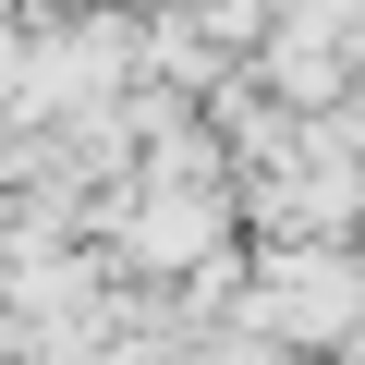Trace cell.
<instances>
[{"label":"cell","mask_w":365,"mask_h":365,"mask_svg":"<svg viewBox=\"0 0 365 365\" xmlns=\"http://www.w3.org/2000/svg\"><path fill=\"white\" fill-rule=\"evenodd\" d=\"M244 317L292 353H341L365 329V244L353 232H292V244H256V280H244Z\"/></svg>","instance_id":"obj_1"},{"label":"cell","mask_w":365,"mask_h":365,"mask_svg":"<svg viewBox=\"0 0 365 365\" xmlns=\"http://www.w3.org/2000/svg\"><path fill=\"white\" fill-rule=\"evenodd\" d=\"M182 365H304V353H292V341H268L256 317H232V329H207V341L182 353Z\"/></svg>","instance_id":"obj_2"}]
</instances>
